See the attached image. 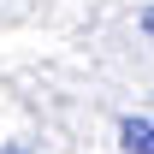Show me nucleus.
<instances>
[{
	"mask_svg": "<svg viewBox=\"0 0 154 154\" xmlns=\"http://www.w3.org/2000/svg\"><path fill=\"white\" fill-rule=\"evenodd\" d=\"M125 154H154V119H125Z\"/></svg>",
	"mask_w": 154,
	"mask_h": 154,
	"instance_id": "1",
	"label": "nucleus"
},
{
	"mask_svg": "<svg viewBox=\"0 0 154 154\" xmlns=\"http://www.w3.org/2000/svg\"><path fill=\"white\" fill-rule=\"evenodd\" d=\"M142 30H148V36H154V6H148V12H142Z\"/></svg>",
	"mask_w": 154,
	"mask_h": 154,
	"instance_id": "2",
	"label": "nucleus"
}]
</instances>
